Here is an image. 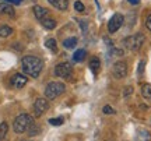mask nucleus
<instances>
[{
  "instance_id": "nucleus-20",
  "label": "nucleus",
  "mask_w": 151,
  "mask_h": 141,
  "mask_svg": "<svg viewBox=\"0 0 151 141\" xmlns=\"http://www.w3.org/2000/svg\"><path fill=\"white\" fill-rule=\"evenodd\" d=\"M45 45H46V48L48 49H50L52 52H58V46H56V41H55L53 38H49V39H46V42H45Z\"/></svg>"
},
{
  "instance_id": "nucleus-5",
  "label": "nucleus",
  "mask_w": 151,
  "mask_h": 141,
  "mask_svg": "<svg viewBox=\"0 0 151 141\" xmlns=\"http://www.w3.org/2000/svg\"><path fill=\"white\" fill-rule=\"evenodd\" d=\"M55 74L60 78H69V77L73 74V66L67 62H63V63H59V64L55 67Z\"/></svg>"
},
{
  "instance_id": "nucleus-31",
  "label": "nucleus",
  "mask_w": 151,
  "mask_h": 141,
  "mask_svg": "<svg viewBox=\"0 0 151 141\" xmlns=\"http://www.w3.org/2000/svg\"><path fill=\"white\" fill-rule=\"evenodd\" d=\"M0 141H1V140H0Z\"/></svg>"
},
{
  "instance_id": "nucleus-2",
  "label": "nucleus",
  "mask_w": 151,
  "mask_h": 141,
  "mask_svg": "<svg viewBox=\"0 0 151 141\" xmlns=\"http://www.w3.org/2000/svg\"><path fill=\"white\" fill-rule=\"evenodd\" d=\"M34 117L28 113H21L18 115L16 119H14V123H13V129L17 134H22V133H27L31 126H34Z\"/></svg>"
},
{
  "instance_id": "nucleus-16",
  "label": "nucleus",
  "mask_w": 151,
  "mask_h": 141,
  "mask_svg": "<svg viewBox=\"0 0 151 141\" xmlns=\"http://www.w3.org/2000/svg\"><path fill=\"white\" fill-rule=\"evenodd\" d=\"M99 66H101V62H99V59L98 57H92L91 60H90V69L92 70V73L94 74H97L98 70H99Z\"/></svg>"
},
{
  "instance_id": "nucleus-24",
  "label": "nucleus",
  "mask_w": 151,
  "mask_h": 141,
  "mask_svg": "<svg viewBox=\"0 0 151 141\" xmlns=\"http://www.w3.org/2000/svg\"><path fill=\"white\" fill-rule=\"evenodd\" d=\"M74 9L78 11V13H83V11L86 10V7H84V4H83L81 1H76V3H74Z\"/></svg>"
},
{
  "instance_id": "nucleus-29",
  "label": "nucleus",
  "mask_w": 151,
  "mask_h": 141,
  "mask_svg": "<svg viewBox=\"0 0 151 141\" xmlns=\"http://www.w3.org/2000/svg\"><path fill=\"white\" fill-rule=\"evenodd\" d=\"M6 3H9V4H20L22 0H4Z\"/></svg>"
},
{
  "instance_id": "nucleus-6",
  "label": "nucleus",
  "mask_w": 151,
  "mask_h": 141,
  "mask_svg": "<svg viewBox=\"0 0 151 141\" xmlns=\"http://www.w3.org/2000/svg\"><path fill=\"white\" fill-rule=\"evenodd\" d=\"M123 21H124V18H123V16H122V14H119V13L113 14V16L111 17V20L108 21V31L111 34L116 32L119 28L123 25Z\"/></svg>"
},
{
  "instance_id": "nucleus-19",
  "label": "nucleus",
  "mask_w": 151,
  "mask_h": 141,
  "mask_svg": "<svg viewBox=\"0 0 151 141\" xmlns=\"http://www.w3.org/2000/svg\"><path fill=\"white\" fill-rule=\"evenodd\" d=\"M13 34V28L9 27V25H3L0 27V38H7Z\"/></svg>"
},
{
  "instance_id": "nucleus-12",
  "label": "nucleus",
  "mask_w": 151,
  "mask_h": 141,
  "mask_svg": "<svg viewBox=\"0 0 151 141\" xmlns=\"http://www.w3.org/2000/svg\"><path fill=\"white\" fill-rule=\"evenodd\" d=\"M34 14H35V17L41 21L42 18H45V17L48 16V10H46L45 7H41V6H35V7H34Z\"/></svg>"
},
{
  "instance_id": "nucleus-30",
  "label": "nucleus",
  "mask_w": 151,
  "mask_h": 141,
  "mask_svg": "<svg viewBox=\"0 0 151 141\" xmlns=\"http://www.w3.org/2000/svg\"><path fill=\"white\" fill-rule=\"evenodd\" d=\"M127 1H129L130 4H139L140 3V0H127Z\"/></svg>"
},
{
  "instance_id": "nucleus-4",
  "label": "nucleus",
  "mask_w": 151,
  "mask_h": 141,
  "mask_svg": "<svg viewBox=\"0 0 151 141\" xmlns=\"http://www.w3.org/2000/svg\"><path fill=\"white\" fill-rule=\"evenodd\" d=\"M65 84L63 82H59V81H52L49 82L46 88H45V97L48 99H56L58 97H60L62 94L65 92Z\"/></svg>"
},
{
  "instance_id": "nucleus-1",
  "label": "nucleus",
  "mask_w": 151,
  "mask_h": 141,
  "mask_svg": "<svg viewBox=\"0 0 151 141\" xmlns=\"http://www.w3.org/2000/svg\"><path fill=\"white\" fill-rule=\"evenodd\" d=\"M21 67H22V71H24L27 76L37 78V77L41 74V71H42L43 63L39 57L25 56V57H22V60H21Z\"/></svg>"
},
{
  "instance_id": "nucleus-14",
  "label": "nucleus",
  "mask_w": 151,
  "mask_h": 141,
  "mask_svg": "<svg viewBox=\"0 0 151 141\" xmlns=\"http://www.w3.org/2000/svg\"><path fill=\"white\" fill-rule=\"evenodd\" d=\"M141 95L144 99L150 101L151 102V84H144L141 85Z\"/></svg>"
},
{
  "instance_id": "nucleus-8",
  "label": "nucleus",
  "mask_w": 151,
  "mask_h": 141,
  "mask_svg": "<svg viewBox=\"0 0 151 141\" xmlns=\"http://www.w3.org/2000/svg\"><path fill=\"white\" fill-rule=\"evenodd\" d=\"M48 108H49V103H48V101L43 99V98H38L37 101L34 102V113H35L37 117L42 116V115L48 110Z\"/></svg>"
},
{
  "instance_id": "nucleus-27",
  "label": "nucleus",
  "mask_w": 151,
  "mask_h": 141,
  "mask_svg": "<svg viewBox=\"0 0 151 141\" xmlns=\"http://www.w3.org/2000/svg\"><path fill=\"white\" fill-rule=\"evenodd\" d=\"M146 27L148 31H151V14L148 17H147V20H146Z\"/></svg>"
},
{
  "instance_id": "nucleus-28",
  "label": "nucleus",
  "mask_w": 151,
  "mask_h": 141,
  "mask_svg": "<svg viewBox=\"0 0 151 141\" xmlns=\"http://www.w3.org/2000/svg\"><path fill=\"white\" fill-rule=\"evenodd\" d=\"M144 66H146V62H144V60H141L140 64H139V73H140V74L144 71Z\"/></svg>"
},
{
  "instance_id": "nucleus-26",
  "label": "nucleus",
  "mask_w": 151,
  "mask_h": 141,
  "mask_svg": "<svg viewBox=\"0 0 151 141\" xmlns=\"http://www.w3.org/2000/svg\"><path fill=\"white\" fill-rule=\"evenodd\" d=\"M132 92H133V88H132V87H126V88H124V94H123L124 98L129 97V95H130Z\"/></svg>"
},
{
  "instance_id": "nucleus-21",
  "label": "nucleus",
  "mask_w": 151,
  "mask_h": 141,
  "mask_svg": "<svg viewBox=\"0 0 151 141\" xmlns=\"http://www.w3.org/2000/svg\"><path fill=\"white\" fill-rule=\"evenodd\" d=\"M7 130H9V126L6 122L0 123V140H4L6 134H7Z\"/></svg>"
},
{
  "instance_id": "nucleus-17",
  "label": "nucleus",
  "mask_w": 151,
  "mask_h": 141,
  "mask_svg": "<svg viewBox=\"0 0 151 141\" xmlns=\"http://www.w3.org/2000/svg\"><path fill=\"white\" fill-rule=\"evenodd\" d=\"M76 45H77V38L76 37H71V38H67L63 41V46L66 49H73L76 48Z\"/></svg>"
},
{
  "instance_id": "nucleus-9",
  "label": "nucleus",
  "mask_w": 151,
  "mask_h": 141,
  "mask_svg": "<svg viewBox=\"0 0 151 141\" xmlns=\"http://www.w3.org/2000/svg\"><path fill=\"white\" fill-rule=\"evenodd\" d=\"M27 77L24 76V74H20V73H17V74H14V76L11 77V85L14 88H17V89H20V88H22L25 84H27Z\"/></svg>"
},
{
  "instance_id": "nucleus-22",
  "label": "nucleus",
  "mask_w": 151,
  "mask_h": 141,
  "mask_svg": "<svg viewBox=\"0 0 151 141\" xmlns=\"http://www.w3.org/2000/svg\"><path fill=\"white\" fill-rule=\"evenodd\" d=\"M39 131H41V127H39V126H37V125H34V126H31V129H29L27 133H28V136L32 137V136H37Z\"/></svg>"
},
{
  "instance_id": "nucleus-11",
  "label": "nucleus",
  "mask_w": 151,
  "mask_h": 141,
  "mask_svg": "<svg viewBox=\"0 0 151 141\" xmlns=\"http://www.w3.org/2000/svg\"><path fill=\"white\" fill-rule=\"evenodd\" d=\"M48 1L53 7H56V9H59L62 11L67 10V7H69V0H48Z\"/></svg>"
},
{
  "instance_id": "nucleus-25",
  "label": "nucleus",
  "mask_w": 151,
  "mask_h": 141,
  "mask_svg": "<svg viewBox=\"0 0 151 141\" xmlns=\"http://www.w3.org/2000/svg\"><path fill=\"white\" fill-rule=\"evenodd\" d=\"M102 110H104V113H105V115H113V113H115V110H113L109 105H105Z\"/></svg>"
},
{
  "instance_id": "nucleus-15",
  "label": "nucleus",
  "mask_w": 151,
  "mask_h": 141,
  "mask_svg": "<svg viewBox=\"0 0 151 141\" xmlns=\"http://www.w3.org/2000/svg\"><path fill=\"white\" fill-rule=\"evenodd\" d=\"M41 24H42L46 29H53V28L56 27V21H55L53 18H46V17L41 20Z\"/></svg>"
},
{
  "instance_id": "nucleus-13",
  "label": "nucleus",
  "mask_w": 151,
  "mask_h": 141,
  "mask_svg": "<svg viewBox=\"0 0 151 141\" xmlns=\"http://www.w3.org/2000/svg\"><path fill=\"white\" fill-rule=\"evenodd\" d=\"M136 140L137 141H151V133L147 130H140L136 134Z\"/></svg>"
},
{
  "instance_id": "nucleus-3",
  "label": "nucleus",
  "mask_w": 151,
  "mask_h": 141,
  "mask_svg": "<svg viewBox=\"0 0 151 141\" xmlns=\"http://www.w3.org/2000/svg\"><path fill=\"white\" fill-rule=\"evenodd\" d=\"M144 41H146V37L143 34H134V35H130L127 38H124L123 45L124 48H127L132 52H137L139 49H141Z\"/></svg>"
},
{
  "instance_id": "nucleus-10",
  "label": "nucleus",
  "mask_w": 151,
  "mask_h": 141,
  "mask_svg": "<svg viewBox=\"0 0 151 141\" xmlns=\"http://www.w3.org/2000/svg\"><path fill=\"white\" fill-rule=\"evenodd\" d=\"M0 14H3V16H9V17H13L16 14V11H14V7L9 3H0Z\"/></svg>"
},
{
  "instance_id": "nucleus-7",
  "label": "nucleus",
  "mask_w": 151,
  "mask_h": 141,
  "mask_svg": "<svg viewBox=\"0 0 151 141\" xmlns=\"http://www.w3.org/2000/svg\"><path fill=\"white\" fill-rule=\"evenodd\" d=\"M112 74L118 80L124 78V77L127 76V64L124 62H116L112 67Z\"/></svg>"
},
{
  "instance_id": "nucleus-23",
  "label": "nucleus",
  "mask_w": 151,
  "mask_h": 141,
  "mask_svg": "<svg viewBox=\"0 0 151 141\" xmlns=\"http://www.w3.org/2000/svg\"><path fill=\"white\" fill-rule=\"evenodd\" d=\"M63 117H55V119H49V123L52 126H62L63 125Z\"/></svg>"
},
{
  "instance_id": "nucleus-18",
  "label": "nucleus",
  "mask_w": 151,
  "mask_h": 141,
  "mask_svg": "<svg viewBox=\"0 0 151 141\" xmlns=\"http://www.w3.org/2000/svg\"><path fill=\"white\" fill-rule=\"evenodd\" d=\"M84 57H86V50L84 49H78V50H76L74 54H73V60L74 62H83L84 60Z\"/></svg>"
}]
</instances>
